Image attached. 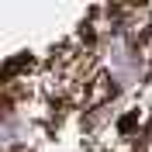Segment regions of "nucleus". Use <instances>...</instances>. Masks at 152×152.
Instances as JSON below:
<instances>
[{
  "label": "nucleus",
  "instance_id": "1",
  "mask_svg": "<svg viewBox=\"0 0 152 152\" xmlns=\"http://www.w3.org/2000/svg\"><path fill=\"white\" fill-rule=\"evenodd\" d=\"M7 152H28V149H7Z\"/></svg>",
  "mask_w": 152,
  "mask_h": 152
}]
</instances>
